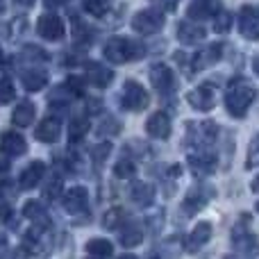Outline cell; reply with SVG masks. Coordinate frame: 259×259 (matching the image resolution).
Returning a JSON list of instances; mask_svg holds the SVG:
<instances>
[{
	"label": "cell",
	"instance_id": "22",
	"mask_svg": "<svg viewBox=\"0 0 259 259\" xmlns=\"http://www.w3.org/2000/svg\"><path fill=\"white\" fill-rule=\"evenodd\" d=\"M34 116H36L34 103H30V100H21V103L16 105V109H14V114H12V123L18 125V127H27V125H32Z\"/></svg>",
	"mask_w": 259,
	"mask_h": 259
},
{
	"label": "cell",
	"instance_id": "9",
	"mask_svg": "<svg viewBox=\"0 0 259 259\" xmlns=\"http://www.w3.org/2000/svg\"><path fill=\"white\" fill-rule=\"evenodd\" d=\"M187 100L196 112H211L216 103V91L209 82H202L200 87H196L193 91L187 94Z\"/></svg>",
	"mask_w": 259,
	"mask_h": 259
},
{
	"label": "cell",
	"instance_id": "5",
	"mask_svg": "<svg viewBox=\"0 0 259 259\" xmlns=\"http://www.w3.org/2000/svg\"><path fill=\"white\" fill-rule=\"evenodd\" d=\"M216 196V189L207 182H198L189 189V193L182 200V214L184 216H193L196 211H200L211 198Z\"/></svg>",
	"mask_w": 259,
	"mask_h": 259
},
{
	"label": "cell",
	"instance_id": "20",
	"mask_svg": "<svg viewBox=\"0 0 259 259\" xmlns=\"http://www.w3.org/2000/svg\"><path fill=\"white\" fill-rule=\"evenodd\" d=\"M0 150L7 152L9 157H16V155H23L27 150V143L21 134L16 132H3L0 134Z\"/></svg>",
	"mask_w": 259,
	"mask_h": 259
},
{
	"label": "cell",
	"instance_id": "11",
	"mask_svg": "<svg viewBox=\"0 0 259 259\" xmlns=\"http://www.w3.org/2000/svg\"><path fill=\"white\" fill-rule=\"evenodd\" d=\"M239 30L246 39L257 41L259 39V7H252V5H246L239 12Z\"/></svg>",
	"mask_w": 259,
	"mask_h": 259
},
{
	"label": "cell",
	"instance_id": "14",
	"mask_svg": "<svg viewBox=\"0 0 259 259\" xmlns=\"http://www.w3.org/2000/svg\"><path fill=\"white\" fill-rule=\"evenodd\" d=\"M221 55H223V44H211V46H207V48L198 50V53L193 55V62H191L193 71H205V68L214 66V64L221 59Z\"/></svg>",
	"mask_w": 259,
	"mask_h": 259
},
{
	"label": "cell",
	"instance_id": "7",
	"mask_svg": "<svg viewBox=\"0 0 259 259\" xmlns=\"http://www.w3.org/2000/svg\"><path fill=\"white\" fill-rule=\"evenodd\" d=\"M164 23H166V18L159 9H141V12H137L132 18L134 32H139V34H143V36L157 34V32L164 27Z\"/></svg>",
	"mask_w": 259,
	"mask_h": 259
},
{
	"label": "cell",
	"instance_id": "34",
	"mask_svg": "<svg viewBox=\"0 0 259 259\" xmlns=\"http://www.w3.org/2000/svg\"><path fill=\"white\" fill-rule=\"evenodd\" d=\"M107 0H87L84 3V9L91 14V16H105L107 14Z\"/></svg>",
	"mask_w": 259,
	"mask_h": 259
},
{
	"label": "cell",
	"instance_id": "10",
	"mask_svg": "<svg viewBox=\"0 0 259 259\" xmlns=\"http://www.w3.org/2000/svg\"><path fill=\"white\" fill-rule=\"evenodd\" d=\"M211 234H214V228H211L209 221H200V223H196V228L189 232V237L184 239V250L187 252H198L205 243H209Z\"/></svg>",
	"mask_w": 259,
	"mask_h": 259
},
{
	"label": "cell",
	"instance_id": "25",
	"mask_svg": "<svg viewBox=\"0 0 259 259\" xmlns=\"http://www.w3.org/2000/svg\"><path fill=\"white\" fill-rule=\"evenodd\" d=\"M121 234H118V241H121L123 248H134L143 241V230L141 225L137 223H127V225H121Z\"/></svg>",
	"mask_w": 259,
	"mask_h": 259
},
{
	"label": "cell",
	"instance_id": "37",
	"mask_svg": "<svg viewBox=\"0 0 259 259\" xmlns=\"http://www.w3.org/2000/svg\"><path fill=\"white\" fill-rule=\"evenodd\" d=\"M259 166V134L252 139L250 148H248V161H246V168H255Z\"/></svg>",
	"mask_w": 259,
	"mask_h": 259
},
{
	"label": "cell",
	"instance_id": "4",
	"mask_svg": "<svg viewBox=\"0 0 259 259\" xmlns=\"http://www.w3.org/2000/svg\"><path fill=\"white\" fill-rule=\"evenodd\" d=\"M103 55L107 62L112 64H125V62H132V59H139L146 55V48L137 41L127 39V36H112V39L105 44L103 48Z\"/></svg>",
	"mask_w": 259,
	"mask_h": 259
},
{
	"label": "cell",
	"instance_id": "40",
	"mask_svg": "<svg viewBox=\"0 0 259 259\" xmlns=\"http://www.w3.org/2000/svg\"><path fill=\"white\" fill-rule=\"evenodd\" d=\"M161 3H164V9H166V12H175V9H178V3H180V0H161Z\"/></svg>",
	"mask_w": 259,
	"mask_h": 259
},
{
	"label": "cell",
	"instance_id": "2",
	"mask_svg": "<svg viewBox=\"0 0 259 259\" xmlns=\"http://www.w3.org/2000/svg\"><path fill=\"white\" fill-rule=\"evenodd\" d=\"M187 146V161L189 168L193 170V175L198 178H207L216 170V164H219V157H216V150L211 148V143L207 141H193V143H184Z\"/></svg>",
	"mask_w": 259,
	"mask_h": 259
},
{
	"label": "cell",
	"instance_id": "21",
	"mask_svg": "<svg viewBox=\"0 0 259 259\" xmlns=\"http://www.w3.org/2000/svg\"><path fill=\"white\" fill-rule=\"evenodd\" d=\"M205 34L207 32L202 30L200 25H193V23H189V21L178 23V39H180V44H184V46L198 44V41L205 39Z\"/></svg>",
	"mask_w": 259,
	"mask_h": 259
},
{
	"label": "cell",
	"instance_id": "39",
	"mask_svg": "<svg viewBox=\"0 0 259 259\" xmlns=\"http://www.w3.org/2000/svg\"><path fill=\"white\" fill-rule=\"evenodd\" d=\"M7 250H9V241H7V234L0 232V259L7 257Z\"/></svg>",
	"mask_w": 259,
	"mask_h": 259
},
{
	"label": "cell",
	"instance_id": "13",
	"mask_svg": "<svg viewBox=\"0 0 259 259\" xmlns=\"http://www.w3.org/2000/svg\"><path fill=\"white\" fill-rule=\"evenodd\" d=\"M64 209L68 214H82V211L89 207V191L84 187H73L64 193V200H62Z\"/></svg>",
	"mask_w": 259,
	"mask_h": 259
},
{
	"label": "cell",
	"instance_id": "46",
	"mask_svg": "<svg viewBox=\"0 0 259 259\" xmlns=\"http://www.w3.org/2000/svg\"><path fill=\"white\" fill-rule=\"evenodd\" d=\"M255 209H257V211H259V202H257V205H255Z\"/></svg>",
	"mask_w": 259,
	"mask_h": 259
},
{
	"label": "cell",
	"instance_id": "36",
	"mask_svg": "<svg viewBox=\"0 0 259 259\" xmlns=\"http://www.w3.org/2000/svg\"><path fill=\"white\" fill-rule=\"evenodd\" d=\"M64 89H66L71 96H82V94H84V82H82L80 77L71 75L66 82H64Z\"/></svg>",
	"mask_w": 259,
	"mask_h": 259
},
{
	"label": "cell",
	"instance_id": "17",
	"mask_svg": "<svg viewBox=\"0 0 259 259\" xmlns=\"http://www.w3.org/2000/svg\"><path fill=\"white\" fill-rule=\"evenodd\" d=\"M59 134H62V121L55 116L44 118L34 130L36 141H41V143H55L59 139Z\"/></svg>",
	"mask_w": 259,
	"mask_h": 259
},
{
	"label": "cell",
	"instance_id": "44",
	"mask_svg": "<svg viewBox=\"0 0 259 259\" xmlns=\"http://www.w3.org/2000/svg\"><path fill=\"white\" fill-rule=\"evenodd\" d=\"M14 3H16V5H32L34 0H14Z\"/></svg>",
	"mask_w": 259,
	"mask_h": 259
},
{
	"label": "cell",
	"instance_id": "19",
	"mask_svg": "<svg viewBox=\"0 0 259 259\" xmlns=\"http://www.w3.org/2000/svg\"><path fill=\"white\" fill-rule=\"evenodd\" d=\"M23 216L30 219L32 223H34V228H41V230L50 228V216L39 200H27L25 205H23Z\"/></svg>",
	"mask_w": 259,
	"mask_h": 259
},
{
	"label": "cell",
	"instance_id": "35",
	"mask_svg": "<svg viewBox=\"0 0 259 259\" xmlns=\"http://www.w3.org/2000/svg\"><path fill=\"white\" fill-rule=\"evenodd\" d=\"M14 96H16V91H14L12 80H7V77H3V80H0V103H3V105L12 103V100H14Z\"/></svg>",
	"mask_w": 259,
	"mask_h": 259
},
{
	"label": "cell",
	"instance_id": "12",
	"mask_svg": "<svg viewBox=\"0 0 259 259\" xmlns=\"http://www.w3.org/2000/svg\"><path fill=\"white\" fill-rule=\"evenodd\" d=\"M36 32H39L46 41H59L66 30H64V21L57 14H44V16L36 21Z\"/></svg>",
	"mask_w": 259,
	"mask_h": 259
},
{
	"label": "cell",
	"instance_id": "26",
	"mask_svg": "<svg viewBox=\"0 0 259 259\" xmlns=\"http://www.w3.org/2000/svg\"><path fill=\"white\" fill-rule=\"evenodd\" d=\"M21 82L27 91H41L48 84V73L41 71V68H30L21 75Z\"/></svg>",
	"mask_w": 259,
	"mask_h": 259
},
{
	"label": "cell",
	"instance_id": "38",
	"mask_svg": "<svg viewBox=\"0 0 259 259\" xmlns=\"http://www.w3.org/2000/svg\"><path fill=\"white\" fill-rule=\"evenodd\" d=\"M9 166H12V159H9V155L0 150V173H7Z\"/></svg>",
	"mask_w": 259,
	"mask_h": 259
},
{
	"label": "cell",
	"instance_id": "8",
	"mask_svg": "<svg viewBox=\"0 0 259 259\" xmlns=\"http://www.w3.org/2000/svg\"><path fill=\"white\" fill-rule=\"evenodd\" d=\"M150 82L159 96H173L175 94V73L166 64H152L150 66Z\"/></svg>",
	"mask_w": 259,
	"mask_h": 259
},
{
	"label": "cell",
	"instance_id": "18",
	"mask_svg": "<svg viewBox=\"0 0 259 259\" xmlns=\"http://www.w3.org/2000/svg\"><path fill=\"white\" fill-rule=\"evenodd\" d=\"M146 132L150 134L152 139H159V141H164V139L170 137V118L166 116L164 112H155L146 121Z\"/></svg>",
	"mask_w": 259,
	"mask_h": 259
},
{
	"label": "cell",
	"instance_id": "29",
	"mask_svg": "<svg viewBox=\"0 0 259 259\" xmlns=\"http://www.w3.org/2000/svg\"><path fill=\"white\" fill-rule=\"evenodd\" d=\"M114 175H116L118 180H130L137 175V164H134L132 157H121V159L116 161V166H114Z\"/></svg>",
	"mask_w": 259,
	"mask_h": 259
},
{
	"label": "cell",
	"instance_id": "27",
	"mask_svg": "<svg viewBox=\"0 0 259 259\" xmlns=\"http://www.w3.org/2000/svg\"><path fill=\"white\" fill-rule=\"evenodd\" d=\"M84 250L89 252L91 257H98V259H107L114 255V243L107 241V239H91L87 241Z\"/></svg>",
	"mask_w": 259,
	"mask_h": 259
},
{
	"label": "cell",
	"instance_id": "45",
	"mask_svg": "<svg viewBox=\"0 0 259 259\" xmlns=\"http://www.w3.org/2000/svg\"><path fill=\"white\" fill-rule=\"evenodd\" d=\"M118 259H139V257H137V255H130V252H125V255L118 257Z\"/></svg>",
	"mask_w": 259,
	"mask_h": 259
},
{
	"label": "cell",
	"instance_id": "1",
	"mask_svg": "<svg viewBox=\"0 0 259 259\" xmlns=\"http://www.w3.org/2000/svg\"><path fill=\"white\" fill-rule=\"evenodd\" d=\"M257 98V89L250 84V80L246 77H234L230 82L228 91H225V107H228V114L234 118H243L250 109V105L255 103Z\"/></svg>",
	"mask_w": 259,
	"mask_h": 259
},
{
	"label": "cell",
	"instance_id": "47",
	"mask_svg": "<svg viewBox=\"0 0 259 259\" xmlns=\"http://www.w3.org/2000/svg\"><path fill=\"white\" fill-rule=\"evenodd\" d=\"M91 259H98V257H91Z\"/></svg>",
	"mask_w": 259,
	"mask_h": 259
},
{
	"label": "cell",
	"instance_id": "16",
	"mask_svg": "<svg viewBox=\"0 0 259 259\" xmlns=\"http://www.w3.org/2000/svg\"><path fill=\"white\" fill-rule=\"evenodd\" d=\"M221 7V0H193L187 9V16L191 21H205V18H211Z\"/></svg>",
	"mask_w": 259,
	"mask_h": 259
},
{
	"label": "cell",
	"instance_id": "43",
	"mask_svg": "<svg viewBox=\"0 0 259 259\" xmlns=\"http://www.w3.org/2000/svg\"><path fill=\"white\" fill-rule=\"evenodd\" d=\"M252 71L259 75V57H255V62H252Z\"/></svg>",
	"mask_w": 259,
	"mask_h": 259
},
{
	"label": "cell",
	"instance_id": "23",
	"mask_svg": "<svg viewBox=\"0 0 259 259\" xmlns=\"http://www.w3.org/2000/svg\"><path fill=\"white\" fill-rule=\"evenodd\" d=\"M44 175H46V164L44 161H32V164L21 173V180H18V182H21L23 189H34L36 184L44 180Z\"/></svg>",
	"mask_w": 259,
	"mask_h": 259
},
{
	"label": "cell",
	"instance_id": "30",
	"mask_svg": "<svg viewBox=\"0 0 259 259\" xmlns=\"http://www.w3.org/2000/svg\"><path fill=\"white\" fill-rule=\"evenodd\" d=\"M123 223H125V209L123 207H112L103 216V228H107V230H118Z\"/></svg>",
	"mask_w": 259,
	"mask_h": 259
},
{
	"label": "cell",
	"instance_id": "6",
	"mask_svg": "<svg viewBox=\"0 0 259 259\" xmlns=\"http://www.w3.org/2000/svg\"><path fill=\"white\" fill-rule=\"evenodd\" d=\"M148 105H150L148 91L137 80H127L121 91V107L127 109V112H143Z\"/></svg>",
	"mask_w": 259,
	"mask_h": 259
},
{
	"label": "cell",
	"instance_id": "3",
	"mask_svg": "<svg viewBox=\"0 0 259 259\" xmlns=\"http://www.w3.org/2000/svg\"><path fill=\"white\" fill-rule=\"evenodd\" d=\"M230 241H232L234 252L241 259H257L259 257V239L255 232H250L248 214H241V219L232 225Z\"/></svg>",
	"mask_w": 259,
	"mask_h": 259
},
{
	"label": "cell",
	"instance_id": "28",
	"mask_svg": "<svg viewBox=\"0 0 259 259\" xmlns=\"http://www.w3.org/2000/svg\"><path fill=\"white\" fill-rule=\"evenodd\" d=\"M87 132H89V118L77 116V118H73V121L68 123V141L71 143L82 141V139L87 137Z\"/></svg>",
	"mask_w": 259,
	"mask_h": 259
},
{
	"label": "cell",
	"instance_id": "33",
	"mask_svg": "<svg viewBox=\"0 0 259 259\" xmlns=\"http://www.w3.org/2000/svg\"><path fill=\"white\" fill-rule=\"evenodd\" d=\"M109 152H112V143L109 141H100L98 146L91 148V157H94L96 164H103V159H107Z\"/></svg>",
	"mask_w": 259,
	"mask_h": 259
},
{
	"label": "cell",
	"instance_id": "42",
	"mask_svg": "<svg viewBox=\"0 0 259 259\" xmlns=\"http://www.w3.org/2000/svg\"><path fill=\"white\" fill-rule=\"evenodd\" d=\"M250 189H252V191H255V193H259V175H257V178L250 182Z\"/></svg>",
	"mask_w": 259,
	"mask_h": 259
},
{
	"label": "cell",
	"instance_id": "32",
	"mask_svg": "<svg viewBox=\"0 0 259 259\" xmlns=\"http://www.w3.org/2000/svg\"><path fill=\"white\" fill-rule=\"evenodd\" d=\"M211 18H214V32H221V34H223V32H228L230 27H232V14L225 12V9H219Z\"/></svg>",
	"mask_w": 259,
	"mask_h": 259
},
{
	"label": "cell",
	"instance_id": "24",
	"mask_svg": "<svg viewBox=\"0 0 259 259\" xmlns=\"http://www.w3.org/2000/svg\"><path fill=\"white\" fill-rule=\"evenodd\" d=\"M130 198H132V202H137L139 207H148L155 200V187L148 182H134L132 187H130Z\"/></svg>",
	"mask_w": 259,
	"mask_h": 259
},
{
	"label": "cell",
	"instance_id": "48",
	"mask_svg": "<svg viewBox=\"0 0 259 259\" xmlns=\"http://www.w3.org/2000/svg\"><path fill=\"white\" fill-rule=\"evenodd\" d=\"M228 259H230V257H228Z\"/></svg>",
	"mask_w": 259,
	"mask_h": 259
},
{
	"label": "cell",
	"instance_id": "15",
	"mask_svg": "<svg viewBox=\"0 0 259 259\" xmlns=\"http://www.w3.org/2000/svg\"><path fill=\"white\" fill-rule=\"evenodd\" d=\"M84 68H87V82H89V84L98 87V89H105V87L112 84V80H114L112 68H105L103 64H98V62H89Z\"/></svg>",
	"mask_w": 259,
	"mask_h": 259
},
{
	"label": "cell",
	"instance_id": "31",
	"mask_svg": "<svg viewBox=\"0 0 259 259\" xmlns=\"http://www.w3.org/2000/svg\"><path fill=\"white\" fill-rule=\"evenodd\" d=\"M62 187H64V178L53 175V178L46 182V187H44V196L48 198V200H55V198L62 196Z\"/></svg>",
	"mask_w": 259,
	"mask_h": 259
},
{
	"label": "cell",
	"instance_id": "41",
	"mask_svg": "<svg viewBox=\"0 0 259 259\" xmlns=\"http://www.w3.org/2000/svg\"><path fill=\"white\" fill-rule=\"evenodd\" d=\"M64 3H66V0H44V5H46V7H50V9H55V7H62Z\"/></svg>",
	"mask_w": 259,
	"mask_h": 259
}]
</instances>
